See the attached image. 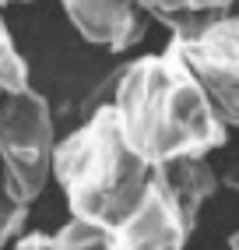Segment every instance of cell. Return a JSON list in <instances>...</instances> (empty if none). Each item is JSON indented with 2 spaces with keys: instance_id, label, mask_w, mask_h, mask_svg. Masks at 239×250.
Masks as SVG:
<instances>
[{
  "instance_id": "6da1fadb",
  "label": "cell",
  "mask_w": 239,
  "mask_h": 250,
  "mask_svg": "<svg viewBox=\"0 0 239 250\" xmlns=\"http://www.w3.org/2000/svg\"><path fill=\"white\" fill-rule=\"evenodd\" d=\"M109 106L127 148L151 169L173 159H200L229 138L197 78L169 49L127 63L113 81Z\"/></svg>"
},
{
  "instance_id": "4fadbf2b",
  "label": "cell",
  "mask_w": 239,
  "mask_h": 250,
  "mask_svg": "<svg viewBox=\"0 0 239 250\" xmlns=\"http://www.w3.org/2000/svg\"><path fill=\"white\" fill-rule=\"evenodd\" d=\"M218 183H225L229 190H236V194H239V162H229V166H225V173H221V180H218Z\"/></svg>"
},
{
  "instance_id": "52a82bcc",
  "label": "cell",
  "mask_w": 239,
  "mask_h": 250,
  "mask_svg": "<svg viewBox=\"0 0 239 250\" xmlns=\"http://www.w3.org/2000/svg\"><path fill=\"white\" fill-rule=\"evenodd\" d=\"M155 169L169 183V190H173L186 226L194 229L197 226V211L208 205L215 197V190H218V176L208 166V155H200V159H173L165 166H155Z\"/></svg>"
},
{
  "instance_id": "ba28073f",
  "label": "cell",
  "mask_w": 239,
  "mask_h": 250,
  "mask_svg": "<svg viewBox=\"0 0 239 250\" xmlns=\"http://www.w3.org/2000/svg\"><path fill=\"white\" fill-rule=\"evenodd\" d=\"M46 250H113V247H109V229L81 222V219H71L60 232L49 236Z\"/></svg>"
},
{
  "instance_id": "5b68a950",
  "label": "cell",
  "mask_w": 239,
  "mask_h": 250,
  "mask_svg": "<svg viewBox=\"0 0 239 250\" xmlns=\"http://www.w3.org/2000/svg\"><path fill=\"white\" fill-rule=\"evenodd\" d=\"M186 236H190V226L159 169H151L134 208L116 226H109L113 250H183Z\"/></svg>"
},
{
  "instance_id": "8992f818",
  "label": "cell",
  "mask_w": 239,
  "mask_h": 250,
  "mask_svg": "<svg viewBox=\"0 0 239 250\" xmlns=\"http://www.w3.org/2000/svg\"><path fill=\"white\" fill-rule=\"evenodd\" d=\"M81 39L123 53L144 36L141 18L127 0H60Z\"/></svg>"
},
{
  "instance_id": "3957f363",
  "label": "cell",
  "mask_w": 239,
  "mask_h": 250,
  "mask_svg": "<svg viewBox=\"0 0 239 250\" xmlns=\"http://www.w3.org/2000/svg\"><path fill=\"white\" fill-rule=\"evenodd\" d=\"M53 113L39 92L0 95V166H4V197L32 208L49 183L53 162Z\"/></svg>"
},
{
  "instance_id": "8fae6325",
  "label": "cell",
  "mask_w": 239,
  "mask_h": 250,
  "mask_svg": "<svg viewBox=\"0 0 239 250\" xmlns=\"http://www.w3.org/2000/svg\"><path fill=\"white\" fill-rule=\"evenodd\" d=\"M28 222V208L14 205L11 197H0V250L7 247V240H14Z\"/></svg>"
},
{
  "instance_id": "9c48e42d",
  "label": "cell",
  "mask_w": 239,
  "mask_h": 250,
  "mask_svg": "<svg viewBox=\"0 0 239 250\" xmlns=\"http://www.w3.org/2000/svg\"><path fill=\"white\" fill-rule=\"evenodd\" d=\"M28 88V67L14 46L11 32L0 18V95H14V92H25Z\"/></svg>"
},
{
  "instance_id": "7c38bea8",
  "label": "cell",
  "mask_w": 239,
  "mask_h": 250,
  "mask_svg": "<svg viewBox=\"0 0 239 250\" xmlns=\"http://www.w3.org/2000/svg\"><path fill=\"white\" fill-rule=\"evenodd\" d=\"M46 247H49V236H46V232H25V236L14 243L11 250H46Z\"/></svg>"
},
{
  "instance_id": "30bf717a",
  "label": "cell",
  "mask_w": 239,
  "mask_h": 250,
  "mask_svg": "<svg viewBox=\"0 0 239 250\" xmlns=\"http://www.w3.org/2000/svg\"><path fill=\"white\" fill-rule=\"evenodd\" d=\"M232 0H155L151 18H176V14H225Z\"/></svg>"
},
{
  "instance_id": "7a4b0ae2",
  "label": "cell",
  "mask_w": 239,
  "mask_h": 250,
  "mask_svg": "<svg viewBox=\"0 0 239 250\" xmlns=\"http://www.w3.org/2000/svg\"><path fill=\"white\" fill-rule=\"evenodd\" d=\"M49 176L63 187L71 219L109 229L134 208L151 166H144L120 134L113 106H95L92 116L53 145Z\"/></svg>"
},
{
  "instance_id": "277c9868",
  "label": "cell",
  "mask_w": 239,
  "mask_h": 250,
  "mask_svg": "<svg viewBox=\"0 0 239 250\" xmlns=\"http://www.w3.org/2000/svg\"><path fill=\"white\" fill-rule=\"evenodd\" d=\"M169 53H176L197 78L218 120L239 127V18L218 14L190 36H173Z\"/></svg>"
},
{
  "instance_id": "9a60e30c",
  "label": "cell",
  "mask_w": 239,
  "mask_h": 250,
  "mask_svg": "<svg viewBox=\"0 0 239 250\" xmlns=\"http://www.w3.org/2000/svg\"><path fill=\"white\" fill-rule=\"evenodd\" d=\"M229 250H239V232H236V236L229 240Z\"/></svg>"
},
{
  "instance_id": "2e32d148",
  "label": "cell",
  "mask_w": 239,
  "mask_h": 250,
  "mask_svg": "<svg viewBox=\"0 0 239 250\" xmlns=\"http://www.w3.org/2000/svg\"><path fill=\"white\" fill-rule=\"evenodd\" d=\"M4 4H32V0H0V7Z\"/></svg>"
},
{
  "instance_id": "5bb4252c",
  "label": "cell",
  "mask_w": 239,
  "mask_h": 250,
  "mask_svg": "<svg viewBox=\"0 0 239 250\" xmlns=\"http://www.w3.org/2000/svg\"><path fill=\"white\" fill-rule=\"evenodd\" d=\"M127 4H130L134 11H138V7H141V11H148V14L155 11V0H127Z\"/></svg>"
}]
</instances>
